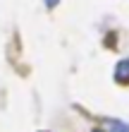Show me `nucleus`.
Wrapping results in <instances>:
<instances>
[{"mask_svg":"<svg viewBox=\"0 0 129 132\" xmlns=\"http://www.w3.org/2000/svg\"><path fill=\"white\" fill-rule=\"evenodd\" d=\"M115 82L117 84H129V58H124V60H120V63L115 65Z\"/></svg>","mask_w":129,"mask_h":132,"instance_id":"1","label":"nucleus"},{"mask_svg":"<svg viewBox=\"0 0 129 132\" xmlns=\"http://www.w3.org/2000/svg\"><path fill=\"white\" fill-rule=\"evenodd\" d=\"M110 132H129V125L122 120H110Z\"/></svg>","mask_w":129,"mask_h":132,"instance_id":"2","label":"nucleus"},{"mask_svg":"<svg viewBox=\"0 0 129 132\" xmlns=\"http://www.w3.org/2000/svg\"><path fill=\"white\" fill-rule=\"evenodd\" d=\"M57 3H60V0H45V5H48V7H55Z\"/></svg>","mask_w":129,"mask_h":132,"instance_id":"3","label":"nucleus"},{"mask_svg":"<svg viewBox=\"0 0 129 132\" xmlns=\"http://www.w3.org/2000/svg\"><path fill=\"white\" fill-rule=\"evenodd\" d=\"M93 132H101V130H93Z\"/></svg>","mask_w":129,"mask_h":132,"instance_id":"4","label":"nucleus"}]
</instances>
